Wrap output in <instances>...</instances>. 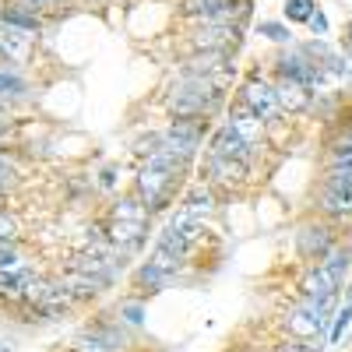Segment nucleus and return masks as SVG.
I'll use <instances>...</instances> for the list:
<instances>
[{
  "instance_id": "obj_1",
  "label": "nucleus",
  "mask_w": 352,
  "mask_h": 352,
  "mask_svg": "<svg viewBox=\"0 0 352 352\" xmlns=\"http://www.w3.org/2000/svg\"><path fill=\"white\" fill-rule=\"evenodd\" d=\"M184 169H187V162L173 159V155H166V152H152L148 162H144L141 173H138V190H141L144 208H148V212L162 208V201L169 197L176 176H180Z\"/></svg>"
},
{
  "instance_id": "obj_2",
  "label": "nucleus",
  "mask_w": 352,
  "mask_h": 352,
  "mask_svg": "<svg viewBox=\"0 0 352 352\" xmlns=\"http://www.w3.org/2000/svg\"><path fill=\"white\" fill-rule=\"evenodd\" d=\"M215 106H219V88L208 78H194V74H184L176 81L173 99H169L176 120H201V116L215 113Z\"/></svg>"
},
{
  "instance_id": "obj_3",
  "label": "nucleus",
  "mask_w": 352,
  "mask_h": 352,
  "mask_svg": "<svg viewBox=\"0 0 352 352\" xmlns=\"http://www.w3.org/2000/svg\"><path fill=\"white\" fill-rule=\"evenodd\" d=\"M144 236H148V222H131V219H109V229H106V240L120 250L124 257L134 254Z\"/></svg>"
},
{
  "instance_id": "obj_4",
  "label": "nucleus",
  "mask_w": 352,
  "mask_h": 352,
  "mask_svg": "<svg viewBox=\"0 0 352 352\" xmlns=\"http://www.w3.org/2000/svg\"><path fill=\"white\" fill-rule=\"evenodd\" d=\"M240 43V25H222V21H204L194 32V46L197 50H219L229 53V46Z\"/></svg>"
},
{
  "instance_id": "obj_5",
  "label": "nucleus",
  "mask_w": 352,
  "mask_h": 352,
  "mask_svg": "<svg viewBox=\"0 0 352 352\" xmlns=\"http://www.w3.org/2000/svg\"><path fill=\"white\" fill-rule=\"evenodd\" d=\"M28 53H32V32L0 21V60L4 64H25Z\"/></svg>"
},
{
  "instance_id": "obj_6",
  "label": "nucleus",
  "mask_w": 352,
  "mask_h": 352,
  "mask_svg": "<svg viewBox=\"0 0 352 352\" xmlns=\"http://www.w3.org/2000/svg\"><path fill=\"white\" fill-rule=\"evenodd\" d=\"M278 74L289 78V81H300V85H314V81L324 78V71H320L303 50H289V53H282V56H278Z\"/></svg>"
},
{
  "instance_id": "obj_7",
  "label": "nucleus",
  "mask_w": 352,
  "mask_h": 352,
  "mask_svg": "<svg viewBox=\"0 0 352 352\" xmlns=\"http://www.w3.org/2000/svg\"><path fill=\"white\" fill-rule=\"evenodd\" d=\"M240 102H243L247 109H254L261 120H272L275 109H278V102H275V88H272V85H264L261 78L243 81V88H240Z\"/></svg>"
},
{
  "instance_id": "obj_8",
  "label": "nucleus",
  "mask_w": 352,
  "mask_h": 352,
  "mask_svg": "<svg viewBox=\"0 0 352 352\" xmlns=\"http://www.w3.org/2000/svg\"><path fill=\"white\" fill-rule=\"evenodd\" d=\"M275 102H278L282 113H303V109H310L314 92H310V85H300V81L282 78V81L275 85Z\"/></svg>"
},
{
  "instance_id": "obj_9",
  "label": "nucleus",
  "mask_w": 352,
  "mask_h": 352,
  "mask_svg": "<svg viewBox=\"0 0 352 352\" xmlns=\"http://www.w3.org/2000/svg\"><path fill=\"white\" fill-rule=\"evenodd\" d=\"M296 247H300V254H303L307 261H317V264H320V257L335 247V243H331V229H328V226H303V229L296 232Z\"/></svg>"
},
{
  "instance_id": "obj_10",
  "label": "nucleus",
  "mask_w": 352,
  "mask_h": 352,
  "mask_svg": "<svg viewBox=\"0 0 352 352\" xmlns=\"http://www.w3.org/2000/svg\"><path fill=\"white\" fill-rule=\"evenodd\" d=\"M229 127L236 131V134H240V138L250 144V148H254V144H261V138H264V120H261V116H257L254 109H247L240 99L232 102V113H229Z\"/></svg>"
},
{
  "instance_id": "obj_11",
  "label": "nucleus",
  "mask_w": 352,
  "mask_h": 352,
  "mask_svg": "<svg viewBox=\"0 0 352 352\" xmlns=\"http://www.w3.org/2000/svg\"><path fill=\"white\" fill-rule=\"evenodd\" d=\"M324 320H317L314 314H307L303 307H289L285 314V331L289 338H303V342H317L320 335H324Z\"/></svg>"
},
{
  "instance_id": "obj_12",
  "label": "nucleus",
  "mask_w": 352,
  "mask_h": 352,
  "mask_svg": "<svg viewBox=\"0 0 352 352\" xmlns=\"http://www.w3.org/2000/svg\"><path fill=\"white\" fill-rule=\"evenodd\" d=\"M208 155H219V159H247V155H250V144H247L236 131H232V127L226 124V127H219V131H215Z\"/></svg>"
},
{
  "instance_id": "obj_13",
  "label": "nucleus",
  "mask_w": 352,
  "mask_h": 352,
  "mask_svg": "<svg viewBox=\"0 0 352 352\" xmlns=\"http://www.w3.org/2000/svg\"><path fill=\"white\" fill-rule=\"evenodd\" d=\"M0 21H8L14 28H25V32H36L39 21H43V11H39V4H32V0H14V4H8L4 11H0Z\"/></svg>"
},
{
  "instance_id": "obj_14",
  "label": "nucleus",
  "mask_w": 352,
  "mask_h": 352,
  "mask_svg": "<svg viewBox=\"0 0 352 352\" xmlns=\"http://www.w3.org/2000/svg\"><path fill=\"white\" fill-rule=\"evenodd\" d=\"M204 169H208L212 180H219V184H226V187L247 180V159H219V155H208Z\"/></svg>"
},
{
  "instance_id": "obj_15",
  "label": "nucleus",
  "mask_w": 352,
  "mask_h": 352,
  "mask_svg": "<svg viewBox=\"0 0 352 352\" xmlns=\"http://www.w3.org/2000/svg\"><path fill=\"white\" fill-rule=\"evenodd\" d=\"M71 303H74V292H71L64 282H43V296L36 300V307H39L46 317L64 314Z\"/></svg>"
},
{
  "instance_id": "obj_16",
  "label": "nucleus",
  "mask_w": 352,
  "mask_h": 352,
  "mask_svg": "<svg viewBox=\"0 0 352 352\" xmlns=\"http://www.w3.org/2000/svg\"><path fill=\"white\" fill-rule=\"evenodd\" d=\"M338 289H342V285H338L324 268H320V264H317V268H310L307 278H303V296H314V300H335Z\"/></svg>"
},
{
  "instance_id": "obj_17",
  "label": "nucleus",
  "mask_w": 352,
  "mask_h": 352,
  "mask_svg": "<svg viewBox=\"0 0 352 352\" xmlns=\"http://www.w3.org/2000/svg\"><path fill=\"white\" fill-rule=\"evenodd\" d=\"M32 282H36V275L25 272V268L0 272V296H4V300H25V292H28V285H32Z\"/></svg>"
},
{
  "instance_id": "obj_18",
  "label": "nucleus",
  "mask_w": 352,
  "mask_h": 352,
  "mask_svg": "<svg viewBox=\"0 0 352 352\" xmlns=\"http://www.w3.org/2000/svg\"><path fill=\"white\" fill-rule=\"evenodd\" d=\"M184 212H187L194 222H204V219L215 212V197H212V190H208V187H194L190 197H187V204H184Z\"/></svg>"
},
{
  "instance_id": "obj_19",
  "label": "nucleus",
  "mask_w": 352,
  "mask_h": 352,
  "mask_svg": "<svg viewBox=\"0 0 352 352\" xmlns=\"http://www.w3.org/2000/svg\"><path fill=\"white\" fill-rule=\"evenodd\" d=\"M349 264H352V254H349V247H331L324 257H320V268H324L338 285L345 282V272H349Z\"/></svg>"
},
{
  "instance_id": "obj_20",
  "label": "nucleus",
  "mask_w": 352,
  "mask_h": 352,
  "mask_svg": "<svg viewBox=\"0 0 352 352\" xmlns=\"http://www.w3.org/2000/svg\"><path fill=\"white\" fill-rule=\"evenodd\" d=\"M64 285L74 292V296H96V292L106 289L109 282H102V278H96V275H85V272H74V268H71V272L64 275Z\"/></svg>"
},
{
  "instance_id": "obj_21",
  "label": "nucleus",
  "mask_w": 352,
  "mask_h": 352,
  "mask_svg": "<svg viewBox=\"0 0 352 352\" xmlns=\"http://www.w3.org/2000/svg\"><path fill=\"white\" fill-rule=\"evenodd\" d=\"M166 282H169V272L155 268L152 261H148V264H141L138 275H134V285H138V289H148V292H159Z\"/></svg>"
},
{
  "instance_id": "obj_22",
  "label": "nucleus",
  "mask_w": 352,
  "mask_h": 352,
  "mask_svg": "<svg viewBox=\"0 0 352 352\" xmlns=\"http://www.w3.org/2000/svg\"><path fill=\"white\" fill-rule=\"evenodd\" d=\"M320 208L335 219L352 215V194H335V190H320Z\"/></svg>"
},
{
  "instance_id": "obj_23",
  "label": "nucleus",
  "mask_w": 352,
  "mask_h": 352,
  "mask_svg": "<svg viewBox=\"0 0 352 352\" xmlns=\"http://www.w3.org/2000/svg\"><path fill=\"white\" fill-rule=\"evenodd\" d=\"M320 190H335V194H352V166H331L324 176Z\"/></svg>"
},
{
  "instance_id": "obj_24",
  "label": "nucleus",
  "mask_w": 352,
  "mask_h": 352,
  "mask_svg": "<svg viewBox=\"0 0 352 352\" xmlns=\"http://www.w3.org/2000/svg\"><path fill=\"white\" fill-rule=\"evenodd\" d=\"M21 92H25V78L11 64L0 60V99H11V96H21Z\"/></svg>"
},
{
  "instance_id": "obj_25",
  "label": "nucleus",
  "mask_w": 352,
  "mask_h": 352,
  "mask_svg": "<svg viewBox=\"0 0 352 352\" xmlns=\"http://www.w3.org/2000/svg\"><path fill=\"white\" fill-rule=\"evenodd\" d=\"M148 208H144V204L141 201H120V204H116V208H113V219H131V222H148Z\"/></svg>"
},
{
  "instance_id": "obj_26",
  "label": "nucleus",
  "mask_w": 352,
  "mask_h": 352,
  "mask_svg": "<svg viewBox=\"0 0 352 352\" xmlns=\"http://www.w3.org/2000/svg\"><path fill=\"white\" fill-rule=\"evenodd\" d=\"M314 11H317L314 0H289V4H285V18L289 21H310Z\"/></svg>"
},
{
  "instance_id": "obj_27",
  "label": "nucleus",
  "mask_w": 352,
  "mask_h": 352,
  "mask_svg": "<svg viewBox=\"0 0 352 352\" xmlns=\"http://www.w3.org/2000/svg\"><path fill=\"white\" fill-rule=\"evenodd\" d=\"M74 352H113V345H106L96 331L92 335H78V342H74Z\"/></svg>"
},
{
  "instance_id": "obj_28",
  "label": "nucleus",
  "mask_w": 352,
  "mask_h": 352,
  "mask_svg": "<svg viewBox=\"0 0 352 352\" xmlns=\"http://www.w3.org/2000/svg\"><path fill=\"white\" fill-rule=\"evenodd\" d=\"M328 162L331 166H352V138H345V141L335 144V148L328 152Z\"/></svg>"
},
{
  "instance_id": "obj_29",
  "label": "nucleus",
  "mask_w": 352,
  "mask_h": 352,
  "mask_svg": "<svg viewBox=\"0 0 352 352\" xmlns=\"http://www.w3.org/2000/svg\"><path fill=\"white\" fill-rule=\"evenodd\" d=\"M21 268V254L14 250V243H0V272H18Z\"/></svg>"
},
{
  "instance_id": "obj_30",
  "label": "nucleus",
  "mask_w": 352,
  "mask_h": 352,
  "mask_svg": "<svg viewBox=\"0 0 352 352\" xmlns=\"http://www.w3.org/2000/svg\"><path fill=\"white\" fill-rule=\"evenodd\" d=\"M349 324H352V303H345V307L338 310L335 328H331V342H342V338H345V331H349Z\"/></svg>"
},
{
  "instance_id": "obj_31",
  "label": "nucleus",
  "mask_w": 352,
  "mask_h": 352,
  "mask_svg": "<svg viewBox=\"0 0 352 352\" xmlns=\"http://www.w3.org/2000/svg\"><path fill=\"white\" fill-rule=\"evenodd\" d=\"M261 36H268L275 43H289V28L278 25V21H261Z\"/></svg>"
},
{
  "instance_id": "obj_32",
  "label": "nucleus",
  "mask_w": 352,
  "mask_h": 352,
  "mask_svg": "<svg viewBox=\"0 0 352 352\" xmlns=\"http://www.w3.org/2000/svg\"><path fill=\"white\" fill-rule=\"evenodd\" d=\"M275 352H320V345H317V342H303V338H289V342H282Z\"/></svg>"
},
{
  "instance_id": "obj_33",
  "label": "nucleus",
  "mask_w": 352,
  "mask_h": 352,
  "mask_svg": "<svg viewBox=\"0 0 352 352\" xmlns=\"http://www.w3.org/2000/svg\"><path fill=\"white\" fill-rule=\"evenodd\" d=\"M120 317L127 320V324H141V320H144V310H141V303H120Z\"/></svg>"
},
{
  "instance_id": "obj_34",
  "label": "nucleus",
  "mask_w": 352,
  "mask_h": 352,
  "mask_svg": "<svg viewBox=\"0 0 352 352\" xmlns=\"http://www.w3.org/2000/svg\"><path fill=\"white\" fill-rule=\"evenodd\" d=\"M307 25H310V32H314V36H328V18H324V11H314Z\"/></svg>"
},
{
  "instance_id": "obj_35",
  "label": "nucleus",
  "mask_w": 352,
  "mask_h": 352,
  "mask_svg": "<svg viewBox=\"0 0 352 352\" xmlns=\"http://www.w3.org/2000/svg\"><path fill=\"white\" fill-rule=\"evenodd\" d=\"M14 236H18V229H14V222L4 215V212H0V240H4V243H14Z\"/></svg>"
},
{
  "instance_id": "obj_36",
  "label": "nucleus",
  "mask_w": 352,
  "mask_h": 352,
  "mask_svg": "<svg viewBox=\"0 0 352 352\" xmlns=\"http://www.w3.org/2000/svg\"><path fill=\"white\" fill-rule=\"evenodd\" d=\"M8 184V166H4V159H0V187Z\"/></svg>"
},
{
  "instance_id": "obj_37",
  "label": "nucleus",
  "mask_w": 352,
  "mask_h": 352,
  "mask_svg": "<svg viewBox=\"0 0 352 352\" xmlns=\"http://www.w3.org/2000/svg\"><path fill=\"white\" fill-rule=\"evenodd\" d=\"M32 4H56V0H32Z\"/></svg>"
},
{
  "instance_id": "obj_38",
  "label": "nucleus",
  "mask_w": 352,
  "mask_h": 352,
  "mask_svg": "<svg viewBox=\"0 0 352 352\" xmlns=\"http://www.w3.org/2000/svg\"><path fill=\"white\" fill-rule=\"evenodd\" d=\"M0 352H11V349H8V345H4V349H0Z\"/></svg>"
},
{
  "instance_id": "obj_39",
  "label": "nucleus",
  "mask_w": 352,
  "mask_h": 352,
  "mask_svg": "<svg viewBox=\"0 0 352 352\" xmlns=\"http://www.w3.org/2000/svg\"><path fill=\"white\" fill-rule=\"evenodd\" d=\"M349 43H352V39H349Z\"/></svg>"
}]
</instances>
